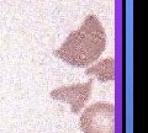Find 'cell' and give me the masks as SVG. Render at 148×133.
I'll list each match as a JSON object with an SVG mask.
<instances>
[{
  "label": "cell",
  "instance_id": "cell-3",
  "mask_svg": "<svg viewBox=\"0 0 148 133\" xmlns=\"http://www.w3.org/2000/svg\"><path fill=\"white\" fill-rule=\"evenodd\" d=\"M91 86H92V80L86 81L84 84L61 86V88L54 89L51 93V98L58 100V101L69 104L73 113H79V111L84 107L86 101L90 99Z\"/></svg>",
  "mask_w": 148,
  "mask_h": 133
},
{
  "label": "cell",
  "instance_id": "cell-4",
  "mask_svg": "<svg viewBox=\"0 0 148 133\" xmlns=\"http://www.w3.org/2000/svg\"><path fill=\"white\" fill-rule=\"evenodd\" d=\"M86 75H95L101 83H109L114 79V58H105L85 70Z\"/></svg>",
  "mask_w": 148,
  "mask_h": 133
},
{
  "label": "cell",
  "instance_id": "cell-2",
  "mask_svg": "<svg viewBox=\"0 0 148 133\" xmlns=\"http://www.w3.org/2000/svg\"><path fill=\"white\" fill-rule=\"evenodd\" d=\"M114 112L112 104H92L80 116V130L83 133H115Z\"/></svg>",
  "mask_w": 148,
  "mask_h": 133
},
{
  "label": "cell",
  "instance_id": "cell-1",
  "mask_svg": "<svg viewBox=\"0 0 148 133\" xmlns=\"http://www.w3.org/2000/svg\"><path fill=\"white\" fill-rule=\"evenodd\" d=\"M106 46V33L95 15L85 17L80 29L69 33L54 56L73 67L84 68L98 59Z\"/></svg>",
  "mask_w": 148,
  "mask_h": 133
}]
</instances>
